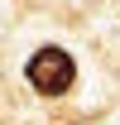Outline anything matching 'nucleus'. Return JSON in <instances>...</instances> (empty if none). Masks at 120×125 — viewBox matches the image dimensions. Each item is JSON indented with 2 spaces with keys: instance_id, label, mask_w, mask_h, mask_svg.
Listing matches in <instances>:
<instances>
[{
  "instance_id": "nucleus-1",
  "label": "nucleus",
  "mask_w": 120,
  "mask_h": 125,
  "mask_svg": "<svg viewBox=\"0 0 120 125\" xmlns=\"http://www.w3.org/2000/svg\"><path fill=\"white\" fill-rule=\"evenodd\" d=\"M72 77H77V62L67 58L62 48H53V43L39 48V53L29 58V87L39 96H62L67 87H72Z\"/></svg>"
}]
</instances>
